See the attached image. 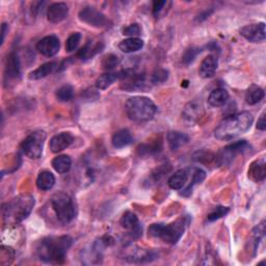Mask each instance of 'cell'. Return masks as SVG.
<instances>
[{
  "label": "cell",
  "instance_id": "cell-1",
  "mask_svg": "<svg viewBox=\"0 0 266 266\" xmlns=\"http://www.w3.org/2000/svg\"><path fill=\"white\" fill-rule=\"evenodd\" d=\"M73 239L70 236H58L42 239L37 247V255L43 262L50 264H62L66 260L67 253Z\"/></svg>",
  "mask_w": 266,
  "mask_h": 266
},
{
  "label": "cell",
  "instance_id": "cell-2",
  "mask_svg": "<svg viewBox=\"0 0 266 266\" xmlns=\"http://www.w3.org/2000/svg\"><path fill=\"white\" fill-rule=\"evenodd\" d=\"M35 206V198L23 194L3 205V217L6 226H16L22 223L32 213Z\"/></svg>",
  "mask_w": 266,
  "mask_h": 266
},
{
  "label": "cell",
  "instance_id": "cell-3",
  "mask_svg": "<svg viewBox=\"0 0 266 266\" xmlns=\"http://www.w3.org/2000/svg\"><path fill=\"white\" fill-rule=\"evenodd\" d=\"M254 121L252 113L244 111L237 114H232L225 120L214 130V136L220 140H230L247 132Z\"/></svg>",
  "mask_w": 266,
  "mask_h": 266
},
{
  "label": "cell",
  "instance_id": "cell-4",
  "mask_svg": "<svg viewBox=\"0 0 266 266\" xmlns=\"http://www.w3.org/2000/svg\"><path fill=\"white\" fill-rule=\"evenodd\" d=\"M205 177V171L200 167H185L175 172L170 177L167 184L174 190H181V196L188 197L194 187L204 181Z\"/></svg>",
  "mask_w": 266,
  "mask_h": 266
},
{
  "label": "cell",
  "instance_id": "cell-5",
  "mask_svg": "<svg viewBox=\"0 0 266 266\" xmlns=\"http://www.w3.org/2000/svg\"><path fill=\"white\" fill-rule=\"evenodd\" d=\"M189 223L190 219L188 216H182L168 225L153 224L150 226L148 232L151 237L161 239L168 245H176L181 239Z\"/></svg>",
  "mask_w": 266,
  "mask_h": 266
},
{
  "label": "cell",
  "instance_id": "cell-6",
  "mask_svg": "<svg viewBox=\"0 0 266 266\" xmlns=\"http://www.w3.org/2000/svg\"><path fill=\"white\" fill-rule=\"evenodd\" d=\"M156 110L155 103L150 98L143 96L131 97L125 104V111L129 119L138 123L152 120Z\"/></svg>",
  "mask_w": 266,
  "mask_h": 266
},
{
  "label": "cell",
  "instance_id": "cell-7",
  "mask_svg": "<svg viewBox=\"0 0 266 266\" xmlns=\"http://www.w3.org/2000/svg\"><path fill=\"white\" fill-rule=\"evenodd\" d=\"M51 206L58 221L63 225L71 223L76 215V207L73 199L66 192H56L51 198Z\"/></svg>",
  "mask_w": 266,
  "mask_h": 266
},
{
  "label": "cell",
  "instance_id": "cell-8",
  "mask_svg": "<svg viewBox=\"0 0 266 266\" xmlns=\"http://www.w3.org/2000/svg\"><path fill=\"white\" fill-rule=\"evenodd\" d=\"M46 137V132L42 130L29 134L21 143L23 153L31 159H39L43 153V147Z\"/></svg>",
  "mask_w": 266,
  "mask_h": 266
},
{
  "label": "cell",
  "instance_id": "cell-9",
  "mask_svg": "<svg viewBox=\"0 0 266 266\" xmlns=\"http://www.w3.org/2000/svg\"><path fill=\"white\" fill-rule=\"evenodd\" d=\"M120 79L122 80L121 87L125 91H138L142 90L146 86V76L143 74H139L134 72L133 70L127 69L120 72Z\"/></svg>",
  "mask_w": 266,
  "mask_h": 266
},
{
  "label": "cell",
  "instance_id": "cell-10",
  "mask_svg": "<svg viewBox=\"0 0 266 266\" xmlns=\"http://www.w3.org/2000/svg\"><path fill=\"white\" fill-rule=\"evenodd\" d=\"M251 148L247 140H239L225 147L223 151L219 153L215 160L219 161L220 165L229 164L237 154L247 152Z\"/></svg>",
  "mask_w": 266,
  "mask_h": 266
},
{
  "label": "cell",
  "instance_id": "cell-11",
  "mask_svg": "<svg viewBox=\"0 0 266 266\" xmlns=\"http://www.w3.org/2000/svg\"><path fill=\"white\" fill-rule=\"evenodd\" d=\"M21 77V67L19 56L15 51H12L7 60V65L5 69V85L9 87L14 82L18 81Z\"/></svg>",
  "mask_w": 266,
  "mask_h": 266
},
{
  "label": "cell",
  "instance_id": "cell-12",
  "mask_svg": "<svg viewBox=\"0 0 266 266\" xmlns=\"http://www.w3.org/2000/svg\"><path fill=\"white\" fill-rule=\"evenodd\" d=\"M79 19L82 22L97 28L106 27L109 24L108 19L101 12L97 11L95 8L90 7L84 8L80 11Z\"/></svg>",
  "mask_w": 266,
  "mask_h": 266
},
{
  "label": "cell",
  "instance_id": "cell-13",
  "mask_svg": "<svg viewBox=\"0 0 266 266\" xmlns=\"http://www.w3.org/2000/svg\"><path fill=\"white\" fill-rule=\"evenodd\" d=\"M204 116V107L198 101L188 102L183 111L182 119L188 126H194Z\"/></svg>",
  "mask_w": 266,
  "mask_h": 266
},
{
  "label": "cell",
  "instance_id": "cell-14",
  "mask_svg": "<svg viewBox=\"0 0 266 266\" xmlns=\"http://www.w3.org/2000/svg\"><path fill=\"white\" fill-rule=\"evenodd\" d=\"M240 35L252 43H260L266 38L265 24L261 22L246 25L240 29Z\"/></svg>",
  "mask_w": 266,
  "mask_h": 266
},
{
  "label": "cell",
  "instance_id": "cell-15",
  "mask_svg": "<svg viewBox=\"0 0 266 266\" xmlns=\"http://www.w3.org/2000/svg\"><path fill=\"white\" fill-rule=\"evenodd\" d=\"M120 224H121L122 228L128 232L131 238L136 239L141 235L142 229L140 227L137 216L133 212H130V211L125 212L123 214V216L121 217Z\"/></svg>",
  "mask_w": 266,
  "mask_h": 266
},
{
  "label": "cell",
  "instance_id": "cell-16",
  "mask_svg": "<svg viewBox=\"0 0 266 266\" xmlns=\"http://www.w3.org/2000/svg\"><path fill=\"white\" fill-rule=\"evenodd\" d=\"M60 39L55 36H47L37 43V50L44 56L51 57L60 51Z\"/></svg>",
  "mask_w": 266,
  "mask_h": 266
},
{
  "label": "cell",
  "instance_id": "cell-17",
  "mask_svg": "<svg viewBox=\"0 0 266 266\" xmlns=\"http://www.w3.org/2000/svg\"><path fill=\"white\" fill-rule=\"evenodd\" d=\"M74 137L71 133L69 132H62L60 134L54 135L49 143L50 150L53 153H60L64 150H66L67 148L73 142Z\"/></svg>",
  "mask_w": 266,
  "mask_h": 266
},
{
  "label": "cell",
  "instance_id": "cell-18",
  "mask_svg": "<svg viewBox=\"0 0 266 266\" xmlns=\"http://www.w3.org/2000/svg\"><path fill=\"white\" fill-rule=\"evenodd\" d=\"M69 8L64 3L52 4L47 10V19L52 23H60L67 18Z\"/></svg>",
  "mask_w": 266,
  "mask_h": 266
},
{
  "label": "cell",
  "instance_id": "cell-19",
  "mask_svg": "<svg viewBox=\"0 0 266 266\" xmlns=\"http://www.w3.org/2000/svg\"><path fill=\"white\" fill-rule=\"evenodd\" d=\"M249 178L254 182H261L266 177L265 158H260L253 161L248 171Z\"/></svg>",
  "mask_w": 266,
  "mask_h": 266
},
{
  "label": "cell",
  "instance_id": "cell-20",
  "mask_svg": "<svg viewBox=\"0 0 266 266\" xmlns=\"http://www.w3.org/2000/svg\"><path fill=\"white\" fill-rule=\"evenodd\" d=\"M219 66L217 57L214 55H208L206 56L203 62L201 63L199 74L202 78H210L215 74V71Z\"/></svg>",
  "mask_w": 266,
  "mask_h": 266
},
{
  "label": "cell",
  "instance_id": "cell-21",
  "mask_svg": "<svg viewBox=\"0 0 266 266\" xmlns=\"http://www.w3.org/2000/svg\"><path fill=\"white\" fill-rule=\"evenodd\" d=\"M156 258V255L152 251H143L142 249L136 248L125 255V260L131 263H146L151 262Z\"/></svg>",
  "mask_w": 266,
  "mask_h": 266
},
{
  "label": "cell",
  "instance_id": "cell-22",
  "mask_svg": "<svg viewBox=\"0 0 266 266\" xmlns=\"http://www.w3.org/2000/svg\"><path fill=\"white\" fill-rule=\"evenodd\" d=\"M166 140L171 150L176 151L179 148L185 146L189 141V137L187 134L180 131H170L166 134Z\"/></svg>",
  "mask_w": 266,
  "mask_h": 266
},
{
  "label": "cell",
  "instance_id": "cell-23",
  "mask_svg": "<svg viewBox=\"0 0 266 266\" xmlns=\"http://www.w3.org/2000/svg\"><path fill=\"white\" fill-rule=\"evenodd\" d=\"M104 45L101 42L94 43L92 41H88L77 53V56L82 61L90 60L93 56H95L97 53H99L103 49Z\"/></svg>",
  "mask_w": 266,
  "mask_h": 266
},
{
  "label": "cell",
  "instance_id": "cell-24",
  "mask_svg": "<svg viewBox=\"0 0 266 266\" xmlns=\"http://www.w3.org/2000/svg\"><path fill=\"white\" fill-rule=\"evenodd\" d=\"M133 141L132 134L129 130L127 129H122L120 131H117L113 134L111 138L112 146L116 149H121V148H125L129 144H131Z\"/></svg>",
  "mask_w": 266,
  "mask_h": 266
},
{
  "label": "cell",
  "instance_id": "cell-25",
  "mask_svg": "<svg viewBox=\"0 0 266 266\" xmlns=\"http://www.w3.org/2000/svg\"><path fill=\"white\" fill-rule=\"evenodd\" d=\"M229 100V93L225 88H215L213 90L209 97H208V103L213 107H220L224 106Z\"/></svg>",
  "mask_w": 266,
  "mask_h": 266
},
{
  "label": "cell",
  "instance_id": "cell-26",
  "mask_svg": "<svg viewBox=\"0 0 266 266\" xmlns=\"http://www.w3.org/2000/svg\"><path fill=\"white\" fill-rule=\"evenodd\" d=\"M56 68H57V63L49 62V63H46V64L40 66L38 69H36L32 73H29L28 77L31 80H39V79L45 78L48 75H50Z\"/></svg>",
  "mask_w": 266,
  "mask_h": 266
},
{
  "label": "cell",
  "instance_id": "cell-27",
  "mask_svg": "<svg viewBox=\"0 0 266 266\" xmlns=\"http://www.w3.org/2000/svg\"><path fill=\"white\" fill-rule=\"evenodd\" d=\"M55 183V178L52 173L48 172V171H44L41 172L38 176V179H37V186L40 190H50Z\"/></svg>",
  "mask_w": 266,
  "mask_h": 266
},
{
  "label": "cell",
  "instance_id": "cell-28",
  "mask_svg": "<svg viewBox=\"0 0 266 266\" xmlns=\"http://www.w3.org/2000/svg\"><path fill=\"white\" fill-rule=\"evenodd\" d=\"M265 96L264 90L256 84H252L246 93V101L249 105H255L259 103Z\"/></svg>",
  "mask_w": 266,
  "mask_h": 266
},
{
  "label": "cell",
  "instance_id": "cell-29",
  "mask_svg": "<svg viewBox=\"0 0 266 266\" xmlns=\"http://www.w3.org/2000/svg\"><path fill=\"white\" fill-rule=\"evenodd\" d=\"M72 160L68 155H58L52 160V166L58 174H66L70 171Z\"/></svg>",
  "mask_w": 266,
  "mask_h": 266
},
{
  "label": "cell",
  "instance_id": "cell-30",
  "mask_svg": "<svg viewBox=\"0 0 266 266\" xmlns=\"http://www.w3.org/2000/svg\"><path fill=\"white\" fill-rule=\"evenodd\" d=\"M143 47V41L138 38H129L126 40H123L119 44L120 50H122L125 53H132L140 50Z\"/></svg>",
  "mask_w": 266,
  "mask_h": 266
},
{
  "label": "cell",
  "instance_id": "cell-31",
  "mask_svg": "<svg viewBox=\"0 0 266 266\" xmlns=\"http://www.w3.org/2000/svg\"><path fill=\"white\" fill-rule=\"evenodd\" d=\"M120 72L117 73H105L97 78L96 80V87L98 90H106L115 80L120 79Z\"/></svg>",
  "mask_w": 266,
  "mask_h": 266
},
{
  "label": "cell",
  "instance_id": "cell-32",
  "mask_svg": "<svg viewBox=\"0 0 266 266\" xmlns=\"http://www.w3.org/2000/svg\"><path fill=\"white\" fill-rule=\"evenodd\" d=\"M161 149V141H155V142H152L151 144L149 143H143V144H140L138 148H137V153L140 155V156H143V155H151V154H154V153H157L159 152Z\"/></svg>",
  "mask_w": 266,
  "mask_h": 266
},
{
  "label": "cell",
  "instance_id": "cell-33",
  "mask_svg": "<svg viewBox=\"0 0 266 266\" xmlns=\"http://www.w3.org/2000/svg\"><path fill=\"white\" fill-rule=\"evenodd\" d=\"M73 95H74V90L70 84L63 85L56 91V98L61 102L70 101L73 98Z\"/></svg>",
  "mask_w": 266,
  "mask_h": 266
},
{
  "label": "cell",
  "instance_id": "cell-34",
  "mask_svg": "<svg viewBox=\"0 0 266 266\" xmlns=\"http://www.w3.org/2000/svg\"><path fill=\"white\" fill-rule=\"evenodd\" d=\"M120 64V58L115 54H107L102 60V67L104 70H112Z\"/></svg>",
  "mask_w": 266,
  "mask_h": 266
},
{
  "label": "cell",
  "instance_id": "cell-35",
  "mask_svg": "<svg viewBox=\"0 0 266 266\" xmlns=\"http://www.w3.org/2000/svg\"><path fill=\"white\" fill-rule=\"evenodd\" d=\"M168 78V72L165 69L159 68L156 69L151 76V82L154 84H158V83H163L167 80Z\"/></svg>",
  "mask_w": 266,
  "mask_h": 266
},
{
  "label": "cell",
  "instance_id": "cell-36",
  "mask_svg": "<svg viewBox=\"0 0 266 266\" xmlns=\"http://www.w3.org/2000/svg\"><path fill=\"white\" fill-rule=\"evenodd\" d=\"M199 53H201V49H200V48L191 47V48L186 49V51L184 52V54H183V56H182V62H183V64L189 65L190 63H192V62L196 60V57L198 56Z\"/></svg>",
  "mask_w": 266,
  "mask_h": 266
},
{
  "label": "cell",
  "instance_id": "cell-37",
  "mask_svg": "<svg viewBox=\"0 0 266 266\" xmlns=\"http://www.w3.org/2000/svg\"><path fill=\"white\" fill-rule=\"evenodd\" d=\"M0 260H2V263L5 261V259H7L6 265L7 264H11L14 259H15V251L14 249H12L11 247H2V250H0Z\"/></svg>",
  "mask_w": 266,
  "mask_h": 266
},
{
  "label": "cell",
  "instance_id": "cell-38",
  "mask_svg": "<svg viewBox=\"0 0 266 266\" xmlns=\"http://www.w3.org/2000/svg\"><path fill=\"white\" fill-rule=\"evenodd\" d=\"M80 40H81V35H80L79 33H74V34H72V35L68 38V40H67V42H66V50H67L68 52L74 51V50L78 47V45H79V43H80Z\"/></svg>",
  "mask_w": 266,
  "mask_h": 266
},
{
  "label": "cell",
  "instance_id": "cell-39",
  "mask_svg": "<svg viewBox=\"0 0 266 266\" xmlns=\"http://www.w3.org/2000/svg\"><path fill=\"white\" fill-rule=\"evenodd\" d=\"M229 211H230V208H228V207L219 206L210 214H208V216H207V220H208L209 222H214V221L220 220L223 216H225Z\"/></svg>",
  "mask_w": 266,
  "mask_h": 266
},
{
  "label": "cell",
  "instance_id": "cell-40",
  "mask_svg": "<svg viewBox=\"0 0 266 266\" xmlns=\"http://www.w3.org/2000/svg\"><path fill=\"white\" fill-rule=\"evenodd\" d=\"M123 35L130 37V38H136L138 35H140V27L138 24L134 23L131 24L123 29Z\"/></svg>",
  "mask_w": 266,
  "mask_h": 266
},
{
  "label": "cell",
  "instance_id": "cell-41",
  "mask_svg": "<svg viewBox=\"0 0 266 266\" xmlns=\"http://www.w3.org/2000/svg\"><path fill=\"white\" fill-rule=\"evenodd\" d=\"M166 2H154L153 3V15L158 18L161 13L164 11V7L166 6Z\"/></svg>",
  "mask_w": 266,
  "mask_h": 266
},
{
  "label": "cell",
  "instance_id": "cell-42",
  "mask_svg": "<svg viewBox=\"0 0 266 266\" xmlns=\"http://www.w3.org/2000/svg\"><path fill=\"white\" fill-rule=\"evenodd\" d=\"M164 166L165 165H162V166H160V167H158L157 170H155L154 172H153V174H152V179L156 182V181H159L162 177L164 176V174L165 173H167V170L165 171L164 170Z\"/></svg>",
  "mask_w": 266,
  "mask_h": 266
},
{
  "label": "cell",
  "instance_id": "cell-43",
  "mask_svg": "<svg viewBox=\"0 0 266 266\" xmlns=\"http://www.w3.org/2000/svg\"><path fill=\"white\" fill-rule=\"evenodd\" d=\"M257 128H258L259 130H261V131H264V130L266 129V122H265V112H263V113L260 115L259 120H258V123H257Z\"/></svg>",
  "mask_w": 266,
  "mask_h": 266
},
{
  "label": "cell",
  "instance_id": "cell-44",
  "mask_svg": "<svg viewBox=\"0 0 266 266\" xmlns=\"http://www.w3.org/2000/svg\"><path fill=\"white\" fill-rule=\"evenodd\" d=\"M7 29H8V24H7V23H4V24H3V38H2V44H4V42H5V38H6V35H7Z\"/></svg>",
  "mask_w": 266,
  "mask_h": 266
}]
</instances>
